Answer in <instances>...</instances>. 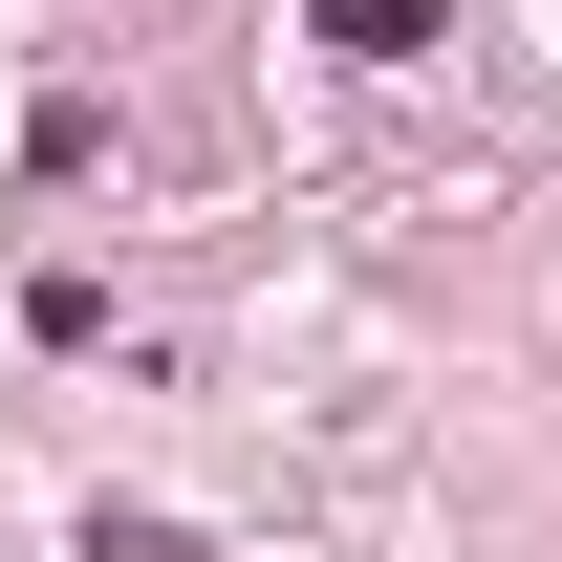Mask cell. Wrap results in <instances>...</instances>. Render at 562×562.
Listing matches in <instances>:
<instances>
[{
  "instance_id": "cell-1",
  "label": "cell",
  "mask_w": 562,
  "mask_h": 562,
  "mask_svg": "<svg viewBox=\"0 0 562 562\" xmlns=\"http://www.w3.org/2000/svg\"><path fill=\"white\" fill-rule=\"evenodd\" d=\"M303 22H325L347 66H432V0H303Z\"/></svg>"
}]
</instances>
